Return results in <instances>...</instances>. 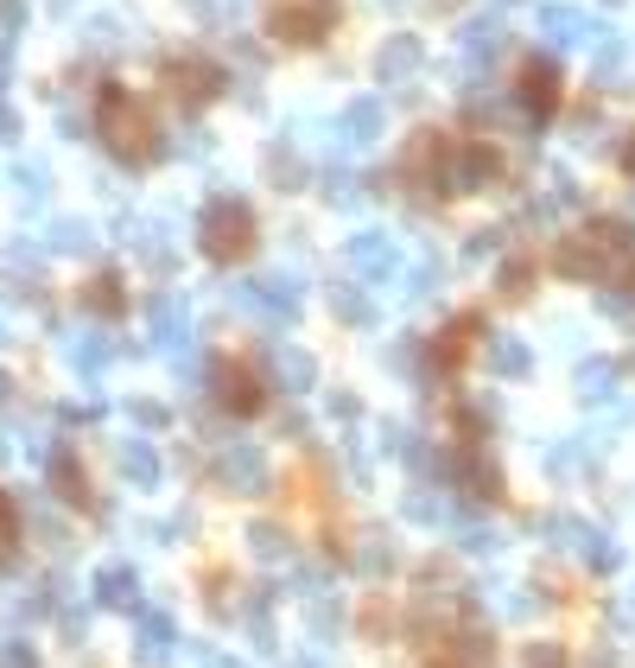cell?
Instances as JSON below:
<instances>
[{"label":"cell","instance_id":"cell-23","mask_svg":"<svg viewBox=\"0 0 635 668\" xmlns=\"http://www.w3.org/2000/svg\"><path fill=\"white\" fill-rule=\"evenodd\" d=\"M515 668H565V649H559V643H528V649L515 656Z\"/></svg>","mask_w":635,"mask_h":668},{"label":"cell","instance_id":"cell-20","mask_svg":"<svg viewBox=\"0 0 635 668\" xmlns=\"http://www.w3.org/2000/svg\"><path fill=\"white\" fill-rule=\"evenodd\" d=\"M248 547L261 554L267 566H293L299 561V547H293V535L286 529H274V522H261V529H248Z\"/></svg>","mask_w":635,"mask_h":668},{"label":"cell","instance_id":"cell-10","mask_svg":"<svg viewBox=\"0 0 635 668\" xmlns=\"http://www.w3.org/2000/svg\"><path fill=\"white\" fill-rule=\"evenodd\" d=\"M540 39H547V45H565V52H591V39H597V20H591V13H584V7H572V0H565V7H547V13H540Z\"/></svg>","mask_w":635,"mask_h":668},{"label":"cell","instance_id":"cell-19","mask_svg":"<svg viewBox=\"0 0 635 668\" xmlns=\"http://www.w3.org/2000/svg\"><path fill=\"white\" fill-rule=\"evenodd\" d=\"M83 249H96V230L83 217H57L45 230V255H83Z\"/></svg>","mask_w":635,"mask_h":668},{"label":"cell","instance_id":"cell-26","mask_svg":"<svg viewBox=\"0 0 635 668\" xmlns=\"http://www.w3.org/2000/svg\"><path fill=\"white\" fill-rule=\"evenodd\" d=\"M0 140H7V147L20 140V115H13V108H7V103H0Z\"/></svg>","mask_w":635,"mask_h":668},{"label":"cell","instance_id":"cell-24","mask_svg":"<svg viewBox=\"0 0 635 668\" xmlns=\"http://www.w3.org/2000/svg\"><path fill=\"white\" fill-rule=\"evenodd\" d=\"M0 668H39V649H32L25 637H7L0 643Z\"/></svg>","mask_w":635,"mask_h":668},{"label":"cell","instance_id":"cell-13","mask_svg":"<svg viewBox=\"0 0 635 668\" xmlns=\"http://www.w3.org/2000/svg\"><path fill=\"white\" fill-rule=\"evenodd\" d=\"M89 598L96 605H108V612H140V573L127 561H108V566H96V580H89Z\"/></svg>","mask_w":635,"mask_h":668},{"label":"cell","instance_id":"cell-7","mask_svg":"<svg viewBox=\"0 0 635 668\" xmlns=\"http://www.w3.org/2000/svg\"><path fill=\"white\" fill-rule=\"evenodd\" d=\"M330 20H337V7H330V0H279L267 27H274L279 45H318Z\"/></svg>","mask_w":635,"mask_h":668},{"label":"cell","instance_id":"cell-14","mask_svg":"<svg viewBox=\"0 0 635 668\" xmlns=\"http://www.w3.org/2000/svg\"><path fill=\"white\" fill-rule=\"evenodd\" d=\"M115 471H121V484L152 490L159 478H166V459H159L152 439H121V446H115Z\"/></svg>","mask_w":635,"mask_h":668},{"label":"cell","instance_id":"cell-12","mask_svg":"<svg viewBox=\"0 0 635 668\" xmlns=\"http://www.w3.org/2000/svg\"><path fill=\"white\" fill-rule=\"evenodd\" d=\"M172 649H178V624L172 612H140V624H134V662H172Z\"/></svg>","mask_w":635,"mask_h":668},{"label":"cell","instance_id":"cell-8","mask_svg":"<svg viewBox=\"0 0 635 668\" xmlns=\"http://www.w3.org/2000/svg\"><path fill=\"white\" fill-rule=\"evenodd\" d=\"M572 388H579L584 408H623V388H629V369L616 357H584L572 369Z\"/></svg>","mask_w":635,"mask_h":668},{"label":"cell","instance_id":"cell-11","mask_svg":"<svg viewBox=\"0 0 635 668\" xmlns=\"http://www.w3.org/2000/svg\"><path fill=\"white\" fill-rule=\"evenodd\" d=\"M267 383L286 388V395H311V388H318V363H311V351H299V344H274V351H267Z\"/></svg>","mask_w":635,"mask_h":668},{"label":"cell","instance_id":"cell-4","mask_svg":"<svg viewBox=\"0 0 635 668\" xmlns=\"http://www.w3.org/2000/svg\"><path fill=\"white\" fill-rule=\"evenodd\" d=\"M203 471H210V484L229 490V497H261V490H267V452H261L254 439H216L210 459H203Z\"/></svg>","mask_w":635,"mask_h":668},{"label":"cell","instance_id":"cell-6","mask_svg":"<svg viewBox=\"0 0 635 668\" xmlns=\"http://www.w3.org/2000/svg\"><path fill=\"white\" fill-rule=\"evenodd\" d=\"M420 77H426V45L413 32H388L375 52V83L381 90H413Z\"/></svg>","mask_w":635,"mask_h":668},{"label":"cell","instance_id":"cell-22","mask_svg":"<svg viewBox=\"0 0 635 668\" xmlns=\"http://www.w3.org/2000/svg\"><path fill=\"white\" fill-rule=\"evenodd\" d=\"M13 185H20V205H45V198H51V173H45V166H13Z\"/></svg>","mask_w":635,"mask_h":668},{"label":"cell","instance_id":"cell-2","mask_svg":"<svg viewBox=\"0 0 635 668\" xmlns=\"http://www.w3.org/2000/svg\"><path fill=\"white\" fill-rule=\"evenodd\" d=\"M235 306L248 312L261 332H293L305 312V281L299 274H286V268H274V274H248V281L235 286Z\"/></svg>","mask_w":635,"mask_h":668},{"label":"cell","instance_id":"cell-17","mask_svg":"<svg viewBox=\"0 0 635 668\" xmlns=\"http://www.w3.org/2000/svg\"><path fill=\"white\" fill-rule=\"evenodd\" d=\"M115 357H121V344H115L108 332H76V337H64V363H71L76 376H102Z\"/></svg>","mask_w":635,"mask_h":668},{"label":"cell","instance_id":"cell-27","mask_svg":"<svg viewBox=\"0 0 635 668\" xmlns=\"http://www.w3.org/2000/svg\"><path fill=\"white\" fill-rule=\"evenodd\" d=\"M616 166H623V173H629V179H635V140H629V147H623V154H616Z\"/></svg>","mask_w":635,"mask_h":668},{"label":"cell","instance_id":"cell-5","mask_svg":"<svg viewBox=\"0 0 635 668\" xmlns=\"http://www.w3.org/2000/svg\"><path fill=\"white\" fill-rule=\"evenodd\" d=\"M381 134H388V96H356L330 115V159L369 154Z\"/></svg>","mask_w":635,"mask_h":668},{"label":"cell","instance_id":"cell-28","mask_svg":"<svg viewBox=\"0 0 635 668\" xmlns=\"http://www.w3.org/2000/svg\"><path fill=\"white\" fill-rule=\"evenodd\" d=\"M0 401H7V369H0Z\"/></svg>","mask_w":635,"mask_h":668},{"label":"cell","instance_id":"cell-16","mask_svg":"<svg viewBox=\"0 0 635 668\" xmlns=\"http://www.w3.org/2000/svg\"><path fill=\"white\" fill-rule=\"evenodd\" d=\"M579 205H584V191L559 173V179H547L528 198V217H533V223H565V217H579Z\"/></svg>","mask_w":635,"mask_h":668},{"label":"cell","instance_id":"cell-29","mask_svg":"<svg viewBox=\"0 0 635 668\" xmlns=\"http://www.w3.org/2000/svg\"><path fill=\"white\" fill-rule=\"evenodd\" d=\"M0 337H7V306H0Z\"/></svg>","mask_w":635,"mask_h":668},{"label":"cell","instance_id":"cell-25","mask_svg":"<svg viewBox=\"0 0 635 668\" xmlns=\"http://www.w3.org/2000/svg\"><path fill=\"white\" fill-rule=\"evenodd\" d=\"M127 414H134L140 427H152V434H159V427H172V408H166V401H127Z\"/></svg>","mask_w":635,"mask_h":668},{"label":"cell","instance_id":"cell-18","mask_svg":"<svg viewBox=\"0 0 635 668\" xmlns=\"http://www.w3.org/2000/svg\"><path fill=\"white\" fill-rule=\"evenodd\" d=\"M166 77L184 103H203V96H216L223 90V71L216 64H203V58H166Z\"/></svg>","mask_w":635,"mask_h":668},{"label":"cell","instance_id":"cell-9","mask_svg":"<svg viewBox=\"0 0 635 668\" xmlns=\"http://www.w3.org/2000/svg\"><path fill=\"white\" fill-rule=\"evenodd\" d=\"M330 312H337V325L369 332V325H381V286H369V281H337V286H330Z\"/></svg>","mask_w":635,"mask_h":668},{"label":"cell","instance_id":"cell-3","mask_svg":"<svg viewBox=\"0 0 635 668\" xmlns=\"http://www.w3.org/2000/svg\"><path fill=\"white\" fill-rule=\"evenodd\" d=\"M406 236L394 230H381V223H362V230L343 236V261H350V274L356 281H369V286H394V274L406 268Z\"/></svg>","mask_w":635,"mask_h":668},{"label":"cell","instance_id":"cell-15","mask_svg":"<svg viewBox=\"0 0 635 668\" xmlns=\"http://www.w3.org/2000/svg\"><path fill=\"white\" fill-rule=\"evenodd\" d=\"M483 363H489V376H533V344L521 332H489Z\"/></svg>","mask_w":635,"mask_h":668},{"label":"cell","instance_id":"cell-21","mask_svg":"<svg viewBox=\"0 0 635 668\" xmlns=\"http://www.w3.org/2000/svg\"><path fill=\"white\" fill-rule=\"evenodd\" d=\"M83 306L102 312V319H121V312H127V286H121V274H96V281L83 286Z\"/></svg>","mask_w":635,"mask_h":668},{"label":"cell","instance_id":"cell-1","mask_svg":"<svg viewBox=\"0 0 635 668\" xmlns=\"http://www.w3.org/2000/svg\"><path fill=\"white\" fill-rule=\"evenodd\" d=\"M254 205L242 198V191H210L198 210V249L210 261H242L254 249Z\"/></svg>","mask_w":635,"mask_h":668}]
</instances>
